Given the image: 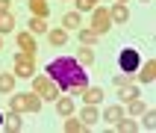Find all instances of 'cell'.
Listing matches in <instances>:
<instances>
[{"label": "cell", "mask_w": 156, "mask_h": 133, "mask_svg": "<svg viewBox=\"0 0 156 133\" xmlns=\"http://www.w3.org/2000/svg\"><path fill=\"white\" fill-rule=\"evenodd\" d=\"M30 12L38 15V18H47V15H50V6H47L44 0H30Z\"/></svg>", "instance_id": "19"}, {"label": "cell", "mask_w": 156, "mask_h": 133, "mask_svg": "<svg viewBox=\"0 0 156 133\" xmlns=\"http://www.w3.org/2000/svg\"><path fill=\"white\" fill-rule=\"evenodd\" d=\"M30 80H33V92L41 98V101H56V98L62 95L59 86H56V83H53L47 74H33Z\"/></svg>", "instance_id": "3"}, {"label": "cell", "mask_w": 156, "mask_h": 133, "mask_svg": "<svg viewBox=\"0 0 156 133\" xmlns=\"http://www.w3.org/2000/svg\"><path fill=\"white\" fill-rule=\"evenodd\" d=\"M30 33H33V35H41V33H47V18H38V15H33V18H30Z\"/></svg>", "instance_id": "18"}, {"label": "cell", "mask_w": 156, "mask_h": 133, "mask_svg": "<svg viewBox=\"0 0 156 133\" xmlns=\"http://www.w3.org/2000/svg\"><path fill=\"white\" fill-rule=\"evenodd\" d=\"M118 3H124V6H127V3H130V0H118Z\"/></svg>", "instance_id": "31"}, {"label": "cell", "mask_w": 156, "mask_h": 133, "mask_svg": "<svg viewBox=\"0 0 156 133\" xmlns=\"http://www.w3.org/2000/svg\"><path fill=\"white\" fill-rule=\"evenodd\" d=\"M12 74L30 80L35 74V56L33 53H15V56H12Z\"/></svg>", "instance_id": "4"}, {"label": "cell", "mask_w": 156, "mask_h": 133, "mask_svg": "<svg viewBox=\"0 0 156 133\" xmlns=\"http://www.w3.org/2000/svg\"><path fill=\"white\" fill-rule=\"evenodd\" d=\"M15 42H18V47H21V53H33V56H35V47H38V44H35V35L33 33H18Z\"/></svg>", "instance_id": "9"}, {"label": "cell", "mask_w": 156, "mask_h": 133, "mask_svg": "<svg viewBox=\"0 0 156 133\" xmlns=\"http://www.w3.org/2000/svg\"><path fill=\"white\" fill-rule=\"evenodd\" d=\"M0 127H3V115H0Z\"/></svg>", "instance_id": "33"}, {"label": "cell", "mask_w": 156, "mask_h": 133, "mask_svg": "<svg viewBox=\"0 0 156 133\" xmlns=\"http://www.w3.org/2000/svg\"><path fill=\"white\" fill-rule=\"evenodd\" d=\"M53 104H56V113H59V118H68V115H74V101H71L68 95L56 98Z\"/></svg>", "instance_id": "11"}, {"label": "cell", "mask_w": 156, "mask_h": 133, "mask_svg": "<svg viewBox=\"0 0 156 133\" xmlns=\"http://www.w3.org/2000/svg\"><path fill=\"white\" fill-rule=\"evenodd\" d=\"M144 124H141V127H144V130H153L156 127V109H144Z\"/></svg>", "instance_id": "27"}, {"label": "cell", "mask_w": 156, "mask_h": 133, "mask_svg": "<svg viewBox=\"0 0 156 133\" xmlns=\"http://www.w3.org/2000/svg\"><path fill=\"white\" fill-rule=\"evenodd\" d=\"M100 118H103L106 124H115L118 118H124V106H109V109H106V113L100 115Z\"/></svg>", "instance_id": "20"}, {"label": "cell", "mask_w": 156, "mask_h": 133, "mask_svg": "<svg viewBox=\"0 0 156 133\" xmlns=\"http://www.w3.org/2000/svg\"><path fill=\"white\" fill-rule=\"evenodd\" d=\"M3 127H6L9 133H18L21 127H24V121H21V113H15V109H9V115L3 118Z\"/></svg>", "instance_id": "13"}, {"label": "cell", "mask_w": 156, "mask_h": 133, "mask_svg": "<svg viewBox=\"0 0 156 133\" xmlns=\"http://www.w3.org/2000/svg\"><path fill=\"white\" fill-rule=\"evenodd\" d=\"M62 27H65V30H80V12H68V15L62 18Z\"/></svg>", "instance_id": "23"}, {"label": "cell", "mask_w": 156, "mask_h": 133, "mask_svg": "<svg viewBox=\"0 0 156 133\" xmlns=\"http://www.w3.org/2000/svg\"><path fill=\"white\" fill-rule=\"evenodd\" d=\"M109 18H112V24H127V21H130V12H127L124 3H115V6L109 9Z\"/></svg>", "instance_id": "12"}, {"label": "cell", "mask_w": 156, "mask_h": 133, "mask_svg": "<svg viewBox=\"0 0 156 133\" xmlns=\"http://www.w3.org/2000/svg\"><path fill=\"white\" fill-rule=\"evenodd\" d=\"M77 62H80V65H91V62H94V50H91L88 44H83L80 53H77Z\"/></svg>", "instance_id": "22"}, {"label": "cell", "mask_w": 156, "mask_h": 133, "mask_svg": "<svg viewBox=\"0 0 156 133\" xmlns=\"http://www.w3.org/2000/svg\"><path fill=\"white\" fill-rule=\"evenodd\" d=\"M118 65H121V71L124 74H136V68L141 65V56H139V50L136 47H127V50H121V56H118Z\"/></svg>", "instance_id": "6"}, {"label": "cell", "mask_w": 156, "mask_h": 133, "mask_svg": "<svg viewBox=\"0 0 156 133\" xmlns=\"http://www.w3.org/2000/svg\"><path fill=\"white\" fill-rule=\"evenodd\" d=\"M12 30H15V15H12V12L0 15V35H3V33H12Z\"/></svg>", "instance_id": "24"}, {"label": "cell", "mask_w": 156, "mask_h": 133, "mask_svg": "<svg viewBox=\"0 0 156 133\" xmlns=\"http://www.w3.org/2000/svg\"><path fill=\"white\" fill-rule=\"evenodd\" d=\"M141 3H150V0H141Z\"/></svg>", "instance_id": "34"}, {"label": "cell", "mask_w": 156, "mask_h": 133, "mask_svg": "<svg viewBox=\"0 0 156 133\" xmlns=\"http://www.w3.org/2000/svg\"><path fill=\"white\" fill-rule=\"evenodd\" d=\"M62 127H65V133H80V130H86V124L80 121V118H71V115H68V121L62 124Z\"/></svg>", "instance_id": "25"}, {"label": "cell", "mask_w": 156, "mask_h": 133, "mask_svg": "<svg viewBox=\"0 0 156 133\" xmlns=\"http://www.w3.org/2000/svg\"><path fill=\"white\" fill-rule=\"evenodd\" d=\"M80 121L86 124V127H91V124L100 121V113H97L94 104H83V109H80Z\"/></svg>", "instance_id": "8"}, {"label": "cell", "mask_w": 156, "mask_h": 133, "mask_svg": "<svg viewBox=\"0 0 156 133\" xmlns=\"http://www.w3.org/2000/svg\"><path fill=\"white\" fill-rule=\"evenodd\" d=\"M0 50H3V35H0Z\"/></svg>", "instance_id": "32"}, {"label": "cell", "mask_w": 156, "mask_h": 133, "mask_svg": "<svg viewBox=\"0 0 156 133\" xmlns=\"http://www.w3.org/2000/svg\"><path fill=\"white\" fill-rule=\"evenodd\" d=\"M83 101L97 106L100 101H103V89H97V86H86V89H83Z\"/></svg>", "instance_id": "14"}, {"label": "cell", "mask_w": 156, "mask_h": 133, "mask_svg": "<svg viewBox=\"0 0 156 133\" xmlns=\"http://www.w3.org/2000/svg\"><path fill=\"white\" fill-rule=\"evenodd\" d=\"M47 42H50L53 47H65V44H68V30H65V27H59V30H47Z\"/></svg>", "instance_id": "10"}, {"label": "cell", "mask_w": 156, "mask_h": 133, "mask_svg": "<svg viewBox=\"0 0 156 133\" xmlns=\"http://www.w3.org/2000/svg\"><path fill=\"white\" fill-rule=\"evenodd\" d=\"M127 106H130V115H141V113H144V109H147L141 98H133V101H127Z\"/></svg>", "instance_id": "26"}, {"label": "cell", "mask_w": 156, "mask_h": 133, "mask_svg": "<svg viewBox=\"0 0 156 133\" xmlns=\"http://www.w3.org/2000/svg\"><path fill=\"white\" fill-rule=\"evenodd\" d=\"M109 27H112L109 9H106V6H94V9H91V21H88V30H94L97 35H103Z\"/></svg>", "instance_id": "5"}, {"label": "cell", "mask_w": 156, "mask_h": 133, "mask_svg": "<svg viewBox=\"0 0 156 133\" xmlns=\"http://www.w3.org/2000/svg\"><path fill=\"white\" fill-rule=\"evenodd\" d=\"M47 77L59 86V92H83V89L88 86L86 68H83L77 59H68V56L53 59L50 65H47Z\"/></svg>", "instance_id": "1"}, {"label": "cell", "mask_w": 156, "mask_h": 133, "mask_svg": "<svg viewBox=\"0 0 156 133\" xmlns=\"http://www.w3.org/2000/svg\"><path fill=\"white\" fill-rule=\"evenodd\" d=\"M153 77H156V59H147L136 68V80L139 83H153Z\"/></svg>", "instance_id": "7"}, {"label": "cell", "mask_w": 156, "mask_h": 133, "mask_svg": "<svg viewBox=\"0 0 156 133\" xmlns=\"http://www.w3.org/2000/svg\"><path fill=\"white\" fill-rule=\"evenodd\" d=\"M77 3V12H91L97 6V0H74Z\"/></svg>", "instance_id": "28"}, {"label": "cell", "mask_w": 156, "mask_h": 133, "mask_svg": "<svg viewBox=\"0 0 156 133\" xmlns=\"http://www.w3.org/2000/svg\"><path fill=\"white\" fill-rule=\"evenodd\" d=\"M9 109H15V113H38L41 109V98L35 92H15L9 98Z\"/></svg>", "instance_id": "2"}, {"label": "cell", "mask_w": 156, "mask_h": 133, "mask_svg": "<svg viewBox=\"0 0 156 133\" xmlns=\"http://www.w3.org/2000/svg\"><path fill=\"white\" fill-rule=\"evenodd\" d=\"M115 130H118V133H136L139 124L133 121V118H118V121H115Z\"/></svg>", "instance_id": "21"}, {"label": "cell", "mask_w": 156, "mask_h": 133, "mask_svg": "<svg viewBox=\"0 0 156 133\" xmlns=\"http://www.w3.org/2000/svg\"><path fill=\"white\" fill-rule=\"evenodd\" d=\"M139 86H133V83H127V86L118 89V98H121V104H127V101H133V98H139Z\"/></svg>", "instance_id": "15"}, {"label": "cell", "mask_w": 156, "mask_h": 133, "mask_svg": "<svg viewBox=\"0 0 156 133\" xmlns=\"http://www.w3.org/2000/svg\"><path fill=\"white\" fill-rule=\"evenodd\" d=\"M97 39H100V35H97L94 30H88V27H80V44H88V47H94Z\"/></svg>", "instance_id": "17"}, {"label": "cell", "mask_w": 156, "mask_h": 133, "mask_svg": "<svg viewBox=\"0 0 156 133\" xmlns=\"http://www.w3.org/2000/svg\"><path fill=\"white\" fill-rule=\"evenodd\" d=\"M12 89H15V74L12 71L0 74V95H12Z\"/></svg>", "instance_id": "16"}, {"label": "cell", "mask_w": 156, "mask_h": 133, "mask_svg": "<svg viewBox=\"0 0 156 133\" xmlns=\"http://www.w3.org/2000/svg\"><path fill=\"white\" fill-rule=\"evenodd\" d=\"M112 83L121 89V86H127V83H133V77H130V74H115V77H112Z\"/></svg>", "instance_id": "29"}, {"label": "cell", "mask_w": 156, "mask_h": 133, "mask_svg": "<svg viewBox=\"0 0 156 133\" xmlns=\"http://www.w3.org/2000/svg\"><path fill=\"white\" fill-rule=\"evenodd\" d=\"M6 12H12V0H0V15H6Z\"/></svg>", "instance_id": "30"}]
</instances>
